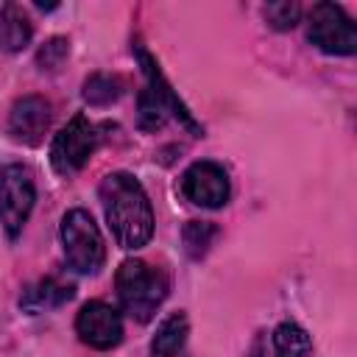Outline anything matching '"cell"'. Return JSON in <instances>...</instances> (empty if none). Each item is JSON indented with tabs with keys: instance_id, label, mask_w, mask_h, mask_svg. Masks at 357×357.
<instances>
[{
	"instance_id": "1",
	"label": "cell",
	"mask_w": 357,
	"mask_h": 357,
	"mask_svg": "<svg viewBox=\"0 0 357 357\" xmlns=\"http://www.w3.org/2000/svg\"><path fill=\"white\" fill-rule=\"evenodd\" d=\"M100 204L106 223L120 248H142L153 237V209L142 184L131 173H109L100 181Z\"/></svg>"
},
{
	"instance_id": "2",
	"label": "cell",
	"mask_w": 357,
	"mask_h": 357,
	"mask_svg": "<svg viewBox=\"0 0 357 357\" xmlns=\"http://www.w3.org/2000/svg\"><path fill=\"white\" fill-rule=\"evenodd\" d=\"M137 59H139L142 73L148 78V86L139 92V128L142 131H156V128H162L167 123V117H176L192 134H201V126L192 120V114L187 112V106L170 89V84L165 81L159 64L153 61V56L142 45H137Z\"/></svg>"
},
{
	"instance_id": "3",
	"label": "cell",
	"mask_w": 357,
	"mask_h": 357,
	"mask_svg": "<svg viewBox=\"0 0 357 357\" xmlns=\"http://www.w3.org/2000/svg\"><path fill=\"white\" fill-rule=\"evenodd\" d=\"M114 287H117L120 307L134 321L145 324L153 318V312L162 307V301L167 296V276H165V271H159L142 259H126L117 268Z\"/></svg>"
},
{
	"instance_id": "4",
	"label": "cell",
	"mask_w": 357,
	"mask_h": 357,
	"mask_svg": "<svg viewBox=\"0 0 357 357\" xmlns=\"http://www.w3.org/2000/svg\"><path fill=\"white\" fill-rule=\"evenodd\" d=\"M64 259L78 273H98L106 262V245L98 223L86 209H70L61 218Z\"/></svg>"
},
{
	"instance_id": "5",
	"label": "cell",
	"mask_w": 357,
	"mask_h": 357,
	"mask_svg": "<svg viewBox=\"0 0 357 357\" xmlns=\"http://www.w3.org/2000/svg\"><path fill=\"white\" fill-rule=\"evenodd\" d=\"M106 126L92 123L86 114H75L56 137L50 145V165L59 176H70L75 170H81L89 156L98 151L100 139H103Z\"/></svg>"
},
{
	"instance_id": "6",
	"label": "cell",
	"mask_w": 357,
	"mask_h": 357,
	"mask_svg": "<svg viewBox=\"0 0 357 357\" xmlns=\"http://www.w3.org/2000/svg\"><path fill=\"white\" fill-rule=\"evenodd\" d=\"M307 39L332 56H351L357 50V28L335 3H315L307 14Z\"/></svg>"
},
{
	"instance_id": "7",
	"label": "cell",
	"mask_w": 357,
	"mask_h": 357,
	"mask_svg": "<svg viewBox=\"0 0 357 357\" xmlns=\"http://www.w3.org/2000/svg\"><path fill=\"white\" fill-rule=\"evenodd\" d=\"M36 201L33 173L25 165H8L0 170V226L14 240Z\"/></svg>"
},
{
	"instance_id": "8",
	"label": "cell",
	"mask_w": 357,
	"mask_h": 357,
	"mask_svg": "<svg viewBox=\"0 0 357 357\" xmlns=\"http://www.w3.org/2000/svg\"><path fill=\"white\" fill-rule=\"evenodd\" d=\"M229 176L218 162H192L181 176V195L204 209H218L229 201Z\"/></svg>"
},
{
	"instance_id": "9",
	"label": "cell",
	"mask_w": 357,
	"mask_h": 357,
	"mask_svg": "<svg viewBox=\"0 0 357 357\" xmlns=\"http://www.w3.org/2000/svg\"><path fill=\"white\" fill-rule=\"evenodd\" d=\"M78 337L92 349H114L123 340V318L106 301H89L75 318Z\"/></svg>"
},
{
	"instance_id": "10",
	"label": "cell",
	"mask_w": 357,
	"mask_h": 357,
	"mask_svg": "<svg viewBox=\"0 0 357 357\" xmlns=\"http://www.w3.org/2000/svg\"><path fill=\"white\" fill-rule=\"evenodd\" d=\"M50 120H53V112H50V103L39 95H25L20 98L14 106H11V114H8V131L17 142H25V145H39L45 131L50 128Z\"/></svg>"
},
{
	"instance_id": "11",
	"label": "cell",
	"mask_w": 357,
	"mask_h": 357,
	"mask_svg": "<svg viewBox=\"0 0 357 357\" xmlns=\"http://www.w3.org/2000/svg\"><path fill=\"white\" fill-rule=\"evenodd\" d=\"M187 335H190V326H187V315L184 312H170L153 340H151V354L153 357H190L187 354Z\"/></svg>"
},
{
	"instance_id": "12",
	"label": "cell",
	"mask_w": 357,
	"mask_h": 357,
	"mask_svg": "<svg viewBox=\"0 0 357 357\" xmlns=\"http://www.w3.org/2000/svg\"><path fill=\"white\" fill-rule=\"evenodd\" d=\"M31 20L20 6H0V50H22L31 42Z\"/></svg>"
},
{
	"instance_id": "13",
	"label": "cell",
	"mask_w": 357,
	"mask_h": 357,
	"mask_svg": "<svg viewBox=\"0 0 357 357\" xmlns=\"http://www.w3.org/2000/svg\"><path fill=\"white\" fill-rule=\"evenodd\" d=\"M73 296H75V287L70 282H61L56 276H47L42 282H36L33 287H28L25 296L20 298V304L28 307V310H50V307H61Z\"/></svg>"
},
{
	"instance_id": "14",
	"label": "cell",
	"mask_w": 357,
	"mask_h": 357,
	"mask_svg": "<svg viewBox=\"0 0 357 357\" xmlns=\"http://www.w3.org/2000/svg\"><path fill=\"white\" fill-rule=\"evenodd\" d=\"M310 354H312V340L298 324L284 321L273 329V357H310Z\"/></svg>"
},
{
	"instance_id": "15",
	"label": "cell",
	"mask_w": 357,
	"mask_h": 357,
	"mask_svg": "<svg viewBox=\"0 0 357 357\" xmlns=\"http://www.w3.org/2000/svg\"><path fill=\"white\" fill-rule=\"evenodd\" d=\"M123 78L120 75H109V73H95L84 81V100L89 106H109L123 95Z\"/></svg>"
},
{
	"instance_id": "16",
	"label": "cell",
	"mask_w": 357,
	"mask_h": 357,
	"mask_svg": "<svg viewBox=\"0 0 357 357\" xmlns=\"http://www.w3.org/2000/svg\"><path fill=\"white\" fill-rule=\"evenodd\" d=\"M215 237H218V226L212 220H187L184 229H181L184 251L192 259H201L209 251V245L215 243Z\"/></svg>"
},
{
	"instance_id": "17",
	"label": "cell",
	"mask_w": 357,
	"mask_h": 357,
	"mask_svg": "<svg viewBox=\"0 0 357 357\" xmlns=\"http://www.w3.org/2000/svg\"><path fill=\"white\" fill-rule=\"evenodd\" d=\"M298 17H301V8H298V3H268L265 6V20H268V25L271 28H276V31H290L296 22H298Z\"/></svg>"
},
{
	"instance_id": "18",
	"label": "cell",
	"mask_w": 357,
	"mask_h": 357,
	"mask_svg": "<svg viewBox=\"0 0 357 357\" xmlns=\"http://www.w3.org/2000/svg\"><path fill=\"white\" fill-rule=\"evenodd\" d=\"M67 39L64 36H53V39H47L42 47H39V53H36V64H39V70H47V73H53V70H59L61 67V61L67 59Z\"/></svg>"
}]
</instances>
